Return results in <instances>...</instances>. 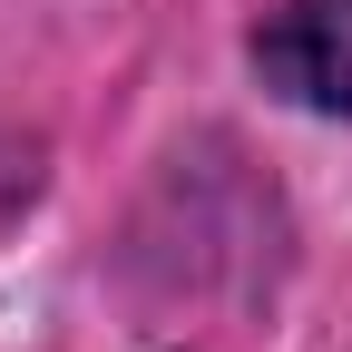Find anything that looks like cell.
<instances>
[{"label": "cell", "instance_id": "obj_1", "mask_svg": "<svg viewBox=\"0 0 352 352\" xmlns=\"http://www.w3.org/2000/svg\"><path fill=\"white\" fill-rule=\"evenodd\" d=\"M254 69L264 88H284L294 108L352 118V0H284L254 30Z\"/></svg>", "mask_w": 352, "mask_h": 352}]
</instances>
